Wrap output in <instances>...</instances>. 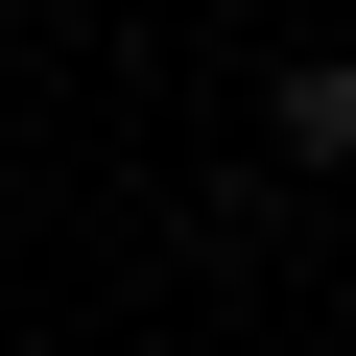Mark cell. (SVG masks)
Wrapping results in <instances>:
<instances>
[{"instance_id": "1", "label": "cell", "mask_w": 356, "mask_h": 356, "mask_svg": "<svg viewBox=\"0 0 356 356\" xmlns=\"http://www.w3.org/2000/svg\"><path fill=\"white\" fill-rule=\"evenodd\" d=\"M261 143H285V191H332V166H356V48H332V24L261 48Z\"/></svg>"}]
</instances>
